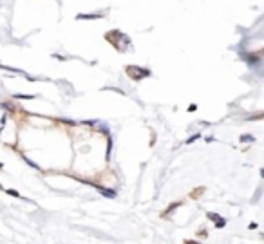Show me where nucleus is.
I'll return each mask as SVG.
<instances>
[{"label": "nucleus", "mask_w": 264, "mask_h": 244, "mask_svg": "<svg viewBox=\"0 0 264 244\" xmlns=\"http://www.w3.org/2000/svg\"><path fill=\"white\" fill-rule=\"evenodd\" d=\"M103 14L101 13H94V14H85V13H80V14H76V18L78 20H87V18H101Z\"/></svg>", "instance_id": "5"}, {"label": "nucleus", "mask_w": 264, "mask_h": 244, "mask_svg": "<svg viewBox=\"0 0 264 244\" xmlns=\"http://www.w3.org/2000/svg\"><path fill=\"white\" fill-rule=\"evenodd\" d=\"M14 98H20V100H33L34 96H31V94H14Z\"/></svg>", "instance_id": "10"}, {"label": "nucleus", "mask_w": 264, "mask_h": 244, "mask_svg": "<svg viewBox=\"0 0 264 244\" xmlns=\"http://www.w3.org/2000/svg\"><path fill=\"white\" fill-rule=\"evenodd\" d=\"M183 244H201V242H199V241H192V239H185Z\"/></svg>", "instance_id": "12"}, {"label": "nucleus", "mask_w": 264, "mask_h": 244, "mask_svg": "<svg viewBox=\"0 0 264 244\" xmlns=\"http://www.w3.org/2000/svg\"><path fill=\"white\" fill-rule=\"evenodd\" d=\"M4 192L7 194V195H11V197H18V199H22V195L16 192V190H11V188H4Z\"/></svg>", "instance_id": "9"}, {"label": "nucleus", "mask_w": 264, "mask_h": 244, "mask_svg": "<svg viewBox=\"0 0 264 244\" xmlns=\"http://www.w3.org/2000/svg\"><path fill=\"white\" fill-rule=\"evenodd\" d=\"M253 141H255V138L252 134H243L241 136V143H253Z\"/></svg>", "instance_id": "8"}, {"label": "nucleus", "mask_w": 264, "mask_h": 244, "mask_svg": "<svg viewBox=\"0 0 264 244\" xmlns=\"http://www.w3.org/2000/svg\"><path fill=\"white\" fill-rule=\"evenodd\" d=\"M197 138H199V134H196V136H192V138H190V139L186 141V145H192V141H196Z\"/></svg>", "instance_id": "13"}, {"label": "nucleus", "mask_w": 264, "mask_h": 244, "mask_svg": "<svg viewBox=\"0 0 264 244\" xmlns=\"http://www.w3.org/2000/svg\"><path fill=\"white\" fill-rule=\"evenodd\" d=\"M205 190H206L205 186H197V188H196L194 192H190V197H192V199H199V197H201V195L205 194Z\"/></svg>", "instance_id": "6"}, {"label": "nucleus", "mask_w": 264, "mask_h": 244, "mask_svg": "<svg viewBox=\"0 0 264 244\" xmlns=\"http://www.w3.org/2000/svg\"><path fill=\"white\" fill-rule=\"evenodd\" d=\"M125 72L134 81H141V80L150 76V69H143V67H138V65H125Z\"/></svg>", "instance_id": "1"}, {"label": "nucleus", "mask_w": 264, "mask_h": 244, "mask_svg": "<svg viewBox=\"0 0 264 244\" xmlns=\"http://www.w3.org/2000/svg\"><path fill=\"white\" fill-rule=\"evenodd\" d=\"M96 188H98V192H100L101 195H105V197H110V199L116 197V192H114V190H107V188H101V186H96Z\"/></svg>", "instance_id": "4"}, {"label": "nucleus", "mask_w": 264, "mask_h": 244, "mask_svg": "<svg viewBox=\"0 0 264 244\" xmlns=\"http://www.w3.org/2000/svg\"><path fill=\"white\" fill-rule=\"evenodd\" d=\"M181 204H183V201H174L170 206H167V208L161 212V219H170V215H172V214H174V212H176Z\"/></svg>", "instance_id": "3"}, {"label": "nucleus", "mask_w": 264, "mask_h": 244, "mask_svg": "<svg viewBox=\"0 0 264 244\" xmlns=\"http://www.w3.org/2000/svg\"><path fill=\"white\" fill-rule=\"evenodd\" d=\"M0 190H4V186H2V185H0Z\"/></svg>", "instance_id": "15"}, {"label": "nucleus", "mask_w": 264, "mask_h": 244, "mask_svg": "<svg viewBox=\"0 0 264 244\" xmlns=\"http://www.w3.org/2000/svg\"><path fill=\"white\" fill-rule=\"evenodd\" d=\"M123 36H125V34H123V33H119V29H112V31H109V33L105 34V40H107L109 43H112V45H114V49L121 51V49H119V40H121Z\"/></svg>", "instance_id": "2"}, {"label": "nucleus", "mask_w": 264, "mask_h": 244, "mask_svg": "<svg viewBox=\"0 0 264 244\" xmlns=\"http://www.w3.org/2000/svg\"><path fill=\"white\" fill-rule=\"evenodd\" d=\"M197 237H208V230H205V228H201V230H197Z\"/></svg>", "instance_id": "11"}, {"label": "nucleus", "mask_w": 264, "mask_h": 244, "mask_svg": "<svg viewBox=\"0 0 264 244\" xmlns=\"http://www.w3.org/2000/svg\"><path fill=\"white\" fill-rule=\"evenodd\" d=\"M250 230H257V223H252L250 224Z\"/></svg>", "instance_id": "14"}, {"label": "nucleus", "mask_w": 264, "mask_h": 244, "mask_svg": "<svg viewBox=\"0 0 264 244\" xmlns=\"http://www.w3.org/2000/svg\"><path fill=\"white\" fill-rule=\"evenodd\" d=\"M206 219H210V221H214V223H219L223 217H221L219 214H215V212H206Z\"/></svg>", "instance_id": "7"}]
</instances>
